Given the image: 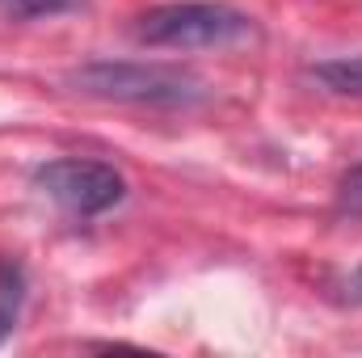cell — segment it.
Wrapping results in <instances>:
<instances>
[{"mask_svg": "<svg viewBox=\"0 0 362 358\" xmlns=\"http://www.w3.org/2000/svg\"><path fill=\"white\" fill-rule=\"evenodd\" d=\"M64 85L93 101L118 105H152V110H189L211 97V85L181 64H148V59H93L64 76Z\"/></svg>", "mask_w": 362, "mask_h": 358, "instance_id": "cell-1", "label": "cell"}, {"mask_svg": "<svg viewBox=\"0 0 362 358\" xmlns=\"http://www.w3.org/2000/svg\"><path fill=\"white\" fill-rule=\"evenodd\" d=\"M253 34V17L223 0H169L135 17V38L165 51H228Z\"/></svg>", "mask_w": 362, "mask_h": 358, "instance_id": "cell-2", "label": "cell"}, {"mask_svg": "<svg viewBox=\"0 0 362 358\" xmlns=\"http://www.w3.org/2000/svg\"><path fill=\"white\" fill-rule=\"evenodd\" d=\"M34 185L64 207L76 219H93L114 211L127 198V178L105 165V161H85V156H64V161H47L34 169Z\"/></svg>", "mask_w": 362, "mask_h": 358, "instance_id": "cell-3", "label": "cell"}, {"mask_svg": "<svg viewBox=\"0 0 362 358\" xmlns=\"http://www.w3.org/2000/svg\"><path fill=\"white\" fill-rule=\"evenodd\" d=\"M25 291H30L25 266H21L17 258H4V253H0V346L13 337V329H17V321H21Z\"/></svg>", "mask_w": 362, "mask_h": 358, "instance_id": "cell-4", "label": "cell"}, {"mask_svg": "<svg viewBox=\"0 0 362 358\" xmlns=\"http://www.w3.org/2000/svg\"><path fill=\"white\" fill-rule=\"evenodd\" d=\"M308 76L333 97H362V55H337L308 68Z\"/></svg>", "mask_w": 362, "mask_h": 358, "instance_id": "cell-5", "label": "cell"}, {"mask_svg": "<svg viewBox=\"0 0 362 358\" xmlns=\"http://www.w3.org/2000/svg\"><path fill=\"white\" fill-rule=\"evenodd\" d=\"M89 0H0V17L4 21H47V17H64L85 8Z\"/></svg>", "mask_w": 362, "mask_h": 358, "instance_id": "cell-6", "label": "cell"}, {"mask_svg": "<svg viewBox=\"0 0 362 358\" xmlns=\"http://www.w3.org/2000/svg\"><path fill=\"white\" fill-rule=\"evenodd\" d=\"M337 211L350 215V219H362V165H354L337 181Z\"/></svg>", "mask_w": 362, "mask_h": 358, "instance_id": "cell-7", "label": "cell"}, {"mask_svg": "<svg viewBox=\"0 0 362 358\" xmlns=\"http://www.w3.org/2000/svg\"><path fill=\"white\" fill-rule=\"evenodd\" d=\"M341 304H350V308H362V266L341 282Z\"/></svg>", "mask_w": 362, "mask_h": 358, "instance_id": "cell-8", "label": "cell"}]
</instances>
